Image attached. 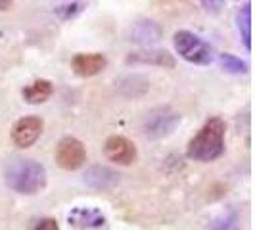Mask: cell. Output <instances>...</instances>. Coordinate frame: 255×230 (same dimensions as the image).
<instances>
[{
	"mask_svg": "<svg viewBox=\"0 0 255 230\" xmlns=\"http://www.w3.org/2000/svg\"><path fill=\"white\" fill-rule=\"evenodd\" d=\"M225 121L221 117H211L198 130V134L188 142L186 155L194 161L209 163L225 153Z\"/></svg>",
	"mask_w": 255,
	"mask_h": 230,
	"instance_id": "cell-1",
	"label": "cell"
},
{
	"mask_svg": "<svg viewBox=\"0 0 255 230\" xmlns=\"http://www.w3.org/2000/svg\"><path fill=\"white\" fill-rule=\"evenodd\" d=\"M6 184L17 194H37L46 186L44 167L33 159H15L6 167Z\"/></svg>",
	"mask_w": 255,
	"mask_h": 230,
	"instance_id": "cell-2",
	"label": "cell"
},
{
	"mask_svg": "<svg viewBox=\"0 0 255 230\" xmlns=\"http://www.w3.org/2000/svg\"><path fill=\"white\" fill-rule=\"evenodd\" d=\"M175 50L179 52L182 60L196 65H209L215 58V52L209 42H205L202 37L190 31H177L173 37Z\"/></svg>",
	"mask_w": 255,
	"mask_h": 230,
	"instance_id": "cell-3",
	"label": "cell"
},
{
	"mask_svg": "<svg viewBox=\"0 0 255 230\" xmlns=\"http://www.w3.org/2000/svg\"><path fill=\"white\" fill-rule=\"evenodd\" d=\"M180 123V114L175 112L173 108L169 106H157L150 110L148 114L142 117V134L146 138H152V140H157V138H165L169 136L175 128L179 127Z\"/></svg>",
	"mask_w": 255,
	"mask_h": 230,
	"instance_id": "cell-4",
	"label": "cell"
},
{
	"mask_svg": "<svg viewBox=\"0 0 255 230\" xmlns=\"http://www.w3.org/2000/svg\"><path fill=\"white\" fill-rule=\"evenodd\" d=\"M56 163L65 171H77L87 163V148L75 136H65L56 146Z\"/></svg>",
	"mask_w": 255,
	"mask_h": 230,
	"instance_id": "cell-5",
	"label": "cell"
},
{
	"mask_svg": "<svg viewBox=\"0 0 255 230\" xmlns=\"http://www.w3.org/2000/svg\"><path fill=\"white\" fill-rule=\"evenodd\" d=\"M42 119L37 115H29V117H21L13 123L12 127V140L15 146L19 148H29L38 140V136L42 134Z\"/></svg>",
	"mask_w": 255,
	"mask_h": 230,
	"instance_id": "cell-6",
	"label": "cell"
},
{
	"mask_svg": "<svg viewBox=\"0 0 255 230\" xmlns=\"http://www.w3.org/2000/svg\"><path fill=\"white\" fill-rule=\"evenodd\" d=\"M104 153L110 161H114L117 165H132L138 157L136 146L125 136H110L104 144Z\"/></svg>",
	"mask_w": 255,
	"mask_h": 230,
	"instance_id": "cell-7",
	"label": "cell"
},
{
	"mask_svg": "<svg viewBox=\"0 0 255 230\" xmlns=\"http://www.w3.org/2000/svg\"><path fill=\"white\" fill-rule=\"evenodd\" d=\"M108 65V58L104 54L92 52V54H77L71 60V69L79 77H94L102 73Z\"/></svg>",
	"mask_w": 255,
	"mask_h": 230,
	"instance_id": "cell-8",
	"label": "cell"
},
{
	"mask_svg": "<svg viewBox=\"0 0 255 230\" xmlns=\"http://www.w3.org/2000/svg\"><path fill=\"white\" fill-rule=\"evenodd\" d=\"M161 37H163V29L152 19L136 21V23H132L130 31H128V38L136 44H142V46L155 44L157 40H161Z\"/></svg>",
	"mask_w": 255,
	"mask_h": 230,
	"instance_id": "cell-9",
	"label": "cell"
},
{
	"mask_svg": "<svg viewBox=\"0 0 255 230\" xmlns=\"http://www.w3.org/2000/svg\"><path fill=\"white\" fill-rule=\"evenodd\" d=\"M69 225L81 230H92L102 229L106 225V217L98 209H90V207H77L69 213Z\"/></svg>",
	"mask_w": 255,
	"mask_h": 230,
	"instance_id": "cell-10",
	"label": "cell"
},
{
	"mask_svg": "<svg viewBox=\"0 0 255 230\" xmlns=\"http://www.w3.org/2000/svg\"><path fill=\"white\" fill-rule=\"evenodd\" d=\"M128 64H148L157 67H175V58L167 50H142L127 58Z\"/></svg>",
	"mask_w": 255,
	"mask_h": 230,
	"instance_id": "cell-11",
	"label": "cell"
},
{
	"mask_svg": "<svg viewBox=\"0 0 255 230\" xmlns=\"http://www.w3.org/2000/svg\"><path fill=\"white\" fill-rule=\"evenodd\" d=\"M52 92H54V85H52L50 81L38 79L35 83H31L29 87H25L21 94H23V100L27 104H42L50 98Z\"/></svg>",
	"mask_w": 255,
	"mask_h": 230,
	"instance_id": "cell-12",
	"label": "cell"
},
{
	"mask_svg": "<svg viewBox=\"0 0 255 230\" xmlns=\"http://www.w3.org/2000/svg\"><path fill=\"white\" fill-rule=\"evenodd\" d=\"M85 182L90 184V186H94V188H110V186H114L115 182H117V175H115L114 171H110V169H106V167H92L89 173L85 175Z\"/></svg>",
	"mask_w": 255,
	"mask_h": 230,
	"instance_id": "cell-13",
	"label": "cell"
},
{
	"mask_svg": "<svg viewBox=\"0 0 255 230\" xmlns=\"http://www.w3.org/2000/svg\"><path fill=\"white\" fill-rule=\"evenodd\" d=\"M236 25L240 31V37L246 50H252V4H244L236 13Z\"/></svg>",
	"mask_w": 255,
	"mask_h": 230,
	"instance_id": "cell-14",
	"label": "cell"
},
{
	"mask_svg": "<svg viewBox=\"0 0 255 230\" xmlns=\"http://www.w3.org/2000/svg\"><path fill=\"white\" fill-rule=\"evenodd\" d=\"M219 60H221V65L229 71V73H234V75H240V73H248V64L240 60V58H236V56H232V54H221L219 56Z\"/></svg>",
	"mask_w": 255,
	"mask_h": 230,
	"instance_id": "cell-15",
	"label": "cell"
},
{
	"mask_svg": "<svg viewBox=\"0 0 255 230\" xmlns=\"http://www.w3.org/2000/svg\"><path fill=\"white\" fill-rule=\"evenodd\" d=\"M213 230H240V223H238V217L236 215H223L219 217L215 223H213Z\"/></svg>",
	"mask_w": 255,
	"mask_h": 230,
	"instance_id": "cell-16",
	"label": "cell"
},
{
	"mask_svg": "<svg viewBox=\"0 0 255 230\" xmlns=\"http://www.w3.org/2000/svg\"><path fill=\"white\" fill-rule=\"evenodd\" d=\"M81 4H71V6H60V8H56V12L62 15V19H69V17H73L77 12H81Z\"/></svg>",
	"mask_w": 255,
	"mask_h": 230,
	"instance_id": "cell-17",
	"label": "cell"
},
{
	"mask_svg": "<svg viewBox=\"0 0 255 230\" xmlns=\"http://www.w3.org/2000/svg\"><path fill=\"white\" fill-rule=\"evenodd\" d=\"M33 230H60V227H58V223L54 219L46 217V219H40Z\"/></svg>",
	"mask_w": 255,
	"mask_h": 230,
	"instance_id": "cell-18",
	"label": "cell"
},
{
	"mask_svg": "<svg viewBox=\"0 0 255 230\" xmlns=\"http://www.w3.org/2000/svg\"><path fill=\"white\" fill-rule=\"evenodd\" d=\"M202 2V6H204L207 12H219L221 8H223V4H225V0H200Z\"/></svg>",
	"mask_w": 255,
	"mask_h": 230,
	"instance_id": "cell-19",
	"label": "cell"
},
{
	"mask_svg": "<svg viewBox=\"0 0 255 230\" xmlns=\"http://www.w3.org/2000/svg\"><path fill=\"white\" fill-rule=\"evenodd\" d=\"M13 0H0V12H8L12 8Z\"/></svg>",
	"mask_w": 255,
	"mask_h": 230,
	"instance_id": "cell-20",
	"label": "cell"
}]
</instances>
